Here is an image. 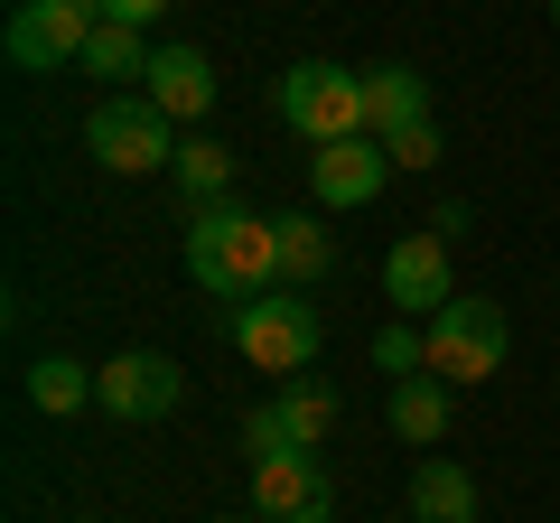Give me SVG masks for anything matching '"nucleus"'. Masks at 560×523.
Listing matches in <instances>:
<instances>
[{
    "instance_id": "3",
    "label": "nucleus",
    "mask_w": 560,
    "mask_h": 523,
    "mask_svg": "<svg viewBox=\"0 0 560 523\" xmlns=\"http://www.w3.org/2000/svg\"><path fill=\"white\" fill-rule=\"evenodd\" d=\"M178 121L160 113V103L140 94H103L94 113H84V150H94V168H113V178H160V168H178Z\"/></svg>"
},
{
    "instance_id": "14",
    "label": "nucleus",
    "mask_w": 560,
    "mask_h": 523,
    "mask_svg": "<svg viewBox=\"0 0 560 523\" xmlns=\"http://www.w3.org/2000/svg\"><path fill=\"white\" fill-rule=\"evenodd\" d=\"M411 523H477V477L458 458H420L411 467Z\"/></svg>"
},
{
    "instance_id": "21",
    "label": "nucleus",
    "mask_w": 560,
    "mask_h": 523,
    "mask_svg": "<svg viewBox=\"0 0 560 523\" xmlns=\"http://www.w3.org/2000/svg\"><path fill=\"white\" fill-rule=\"evenodd\" d=\"M393 168H440V121H411V131H393Z\"/></svg>"
},
{
    "instance_id": "7",
    "label": "nucleus",
    "mask_w": 560,
    "mask_h": 523,
    "mask_svg": "<svg viewBox=\"0 0 560 523\" xmlns=\"http://www.w3.org/2000/svg\"><path fill=\"white\" fill-rule=\"evenodd\" d=\"M94 403L113 411V421H168V411L187 403V374L160 346H121L113 364H94Z\"/></svg>"
},
{
    "instance_id": "17",
    "label": "nucleus",
    "mask_w": 560,
    "mask_h": 523,
    "mask_svg": "<svg viewBox=\"0 0 560 523\" xmlns=\"http://www.w3.org/2000/svg\"><path fill=\"white\" fill-rule=\"evenodd\" d=\"M28 403H38L47 421L84 411V403H94V364H75V356H38V364H28Z\"/></svg>"
},
{
    "instance_id": "5",
    "label": "nucleus",
    "mask_w": 560,
    "mask_h": 523,
    "mask_svg": "<svg viewBox=\"0 0 560 523\" xmlns=\"http://www.w3.org/2000/svg\"><path fill=\"white\" fill-rule=\"evenodd\" d=\"M318 309L308 300H290V290H271V300H253V309H234V356L253 364V374H308L318 364Z\"/></svg>"
},
{
    "instance_id": "24",
    "label": "nucleus",
    "mask_w": 560,
    "mask_h": 523,
    "mask_svg": "<svg viewBox=\"0 0 560 523\" xmlns=\"http://www.w3.org/2000/svg\"><path fill=\"white\" fill-rule=\"evenodd\" d=\"M551 28H560V0H551Z\"/></svg>"
},
{
    "instance_id": "12",
    "label": "nucleus",
    "mask_w": 560,
    "mask_h": 523,
    "mask_svg": "<svg viewBox=\"0 0 560 523\" xmlns=\"http://www.w3.org/2000/svg\"><path fill=\"white\" fill-rule=\"evenodd\" d=\"M140 94L160 103L168 121H187V131H206V113H215V66H206V47H160L150 57V75H140Z\"/></svg>"
},
{
    "instance_id": "19",
    "label": "nucleus",
    "mask_w": 560,
    "mask_h": 523,
    "mask_svg": "<svg viewBox=\"0 0 560 523\" xmlns=\"http://www.w3.org/2000/svg\"><path fill=\"white\" fill-rule=\"evenodd\" d=\"M337 271V243H327V224L318 216H280V281H327Z\"/></svg>"
},
{
    "instance_id": "8",
    "label": "nucleus",
    "mask_w": 560,
    "mask_h": 523,
    "mask_svg": "<svg viewBox=\"0 0 560 523\" xmlns=\"http://www.w3.org/2000/svg\"><path fill=\"white\" fill-rule=\"evenodd\" d=\"M337 383L318 374H290L280 383V403H261L253 421H243V440H253V458H280V449H327V430H337Z\"/></svg>"
},
{
    "instance_id": "20",
    "label": "nucleus",
    "mask_w": 560,
    "mask_h": 523,
    "mask_svg": "<svg viewBox=\"0 0 560 523\" xmlns=\"http://www.w3.org/2000/svg\"><path fill=\"white\" fill-rule=\"evenodd\" d=\"M374 364H383V374H430V327H411V318H393V327H383V337H374Z\"/></svg>"
},
{
    "instance_id": "16",
    "label": "nucleus",
    "mask_w": 560,
    "mask_h": 523,
    "mask_svg": "<svg viewBox=\"0 0 560 523\" xmlns=\"http://www.w3.org/2000/svg\"><path fill=\"white\" fill-rule=\"evenodd\" d=\"M168 178H178V197H187V206H224V187H234V150H224L215 131H187Z\"/></svg>"
},
{
    "instance_id": "18",
    "label": "nucleus",
    "mask_w": 560,
    "mask_h": 523,
    "mask_svg": "<svg viewBox=\"0 0 560 523\" xmlns=\"http://www.w3.org/2000/svg\"><path fill=\"white\" fill-rule=\"evenodd\" d=\"M150 57H160L150 28H121V20H103L94 38H84V75H113V84H121V75L140 84V75H150Z\"/></svg>"
},
{
    "instance_id": "1",
    "label": "nucleus",
    "mask_w": 560,
    "mask_h": 523,
    "mask_svg": "<svg viewBox=\"0 0 560 523\" xmlns=\"http://www.w3.org/2000/svg\"><path fill=\"white\" fill-rule=\"evenodd\" d=\"M187 281L224 309H253L280 290V216H253V206H197L187 216Z\"/></svg>"
},
{
    "instance_id": "9",
    "label": "nucleus",
    "mask_w": 560,
    "mask_h": 523,
    "mask_svg": "<svg viewBox=\"0 0 560 523\" xmlns=\"http://www.w3.org/2000/svg\"><path fill=\"white\" fill-rule=\"evenodd\" d=\"M253 514L261 523H337V477L318 467V449L253 458Z\"/></svg>"
},
{
    "instance_id": "10",
    "label": "nucleus",
    "mask_w": 560,
    "mask_h": 523,
    "mask_svg": "<svg viewBox=\"0 0 560 523\" xmlns=\"http://www.w3.org/2000/svg\"><path fill=\"white\" fill-rule=\"evenodd\" d=\"M383 300L393 318H440L458 300V271H448V234H401L383 253Z\"/></svg>"
},
{
    "instance_id": "13",
    "label": "nucleus",
    "mask_w": 560,
    "mask_h": 523,
    "mask_svg": "<svg viewBox=\"0 0 560 523\" xmlns=\"http://www.w3.org/2000/svg\"><path fill=\"white\" fill-rule=\"evenodd\" d=\"M411 121H430V75L420 66H364V131L393 141Z\"/></svg>"
},
{
    "instance_id": "15",
    "label": "nucleus",
    "mask_w": 560,
    "mask_h": 523,
    "mask_svg": "<svg viewBox=\"0 0 560 523\" xmlns=\"http://www.w3.org/2000/svg\"><path fill=\"white\" fill-rule=\"evenodd\" d=\"M393 430H401L411 449H440V440H448V383H440V374H401V383H393Z\"/></svg>"
},
{
    "instance_id": "22",
    "label": "nucleus",
    "mask_w": 560,
    "mask_h": 523,
    "mask_svg": "<svg viewBox=\"0 0 560 523\" xmlns=\"http://www.w3.org/2000/svg\"><path fill=\"white\" fill-rule=\"evenodd\" d=\"M178 0H103V20H121V28H160Z\"/></svg>"
},
{
    "instance_id": "2",
    "label": "nucleus",
    "mask_w": 560,
    "mask_h": 523,
    "mask_svg": "<svg viewBox=\"0 0 560 523\" xmlns=\"http://www.w3.org/2000/svg\"><path fill=\"white\" fill-rule=\"evenodd\" d=\"M271 113L290 121L308 150H327V141H364V75H355V66H337V57H300V66H280Z\"/></svg>"
},
{
    "instance_id": "23",
    "label": "nucleus",
    "mask_w": 560,
    "mask_h": 523,
    "mask_svg": "<svg viewBox=\"0 0 560 523\" xmlns=\"http://www.w3.org/2000/svg\"><path fill=\"white\" fill-rule=\"evenodd\" d=\"M215 523H261V514H215Z\"/></svg>"
},
{
    "instance_id": "4",
    "label": "nucleus",
    "mask_w": 560,
    "mask_h": 523,
    "mask_svg": "<svg viewBox=\"0 0 560 523\" xmlns=\"http://www.w3.org/2000/svg\"><path fill=\"white\" fill-rule=\"evenodd\" d=\"M504 346H514L504 300H448L440 318H430V374H440V383H495L504 374Z\"/></svg>"
},
{
    "instance_id": "11",
    "label": "nucleus",
    "mask_w": 560,
    "mask_h": 523,
    "mask_svg": "<svg viewBox=\"0 0 560 523\" xmlns=\"http://www.w3.org/2000/svg\"><path fill=\"white\" fill-rule=\"evenodd\" d=\"M383 187H393V150L364 131V141H327L308 150V197L327 206V216H346V206H374Z\"/></svg>"
},
{
    "instance_id": "6",
    "label": "nucleus",
    "mask_w": 560,
    "mask_h": 523,
    "mask_svg": "<svg viewBox=\"0 0 560 523\" xmlns=\"http://www.w3.org/2000/svg\"><path fill=\"white\" fill-rule=\"evenodd\" d=\"M94 28L103 20L84 0H20L10 28H0V47H10L20 75H57V66H84V38H94Z\"/></svg>"
}]
</instances>
